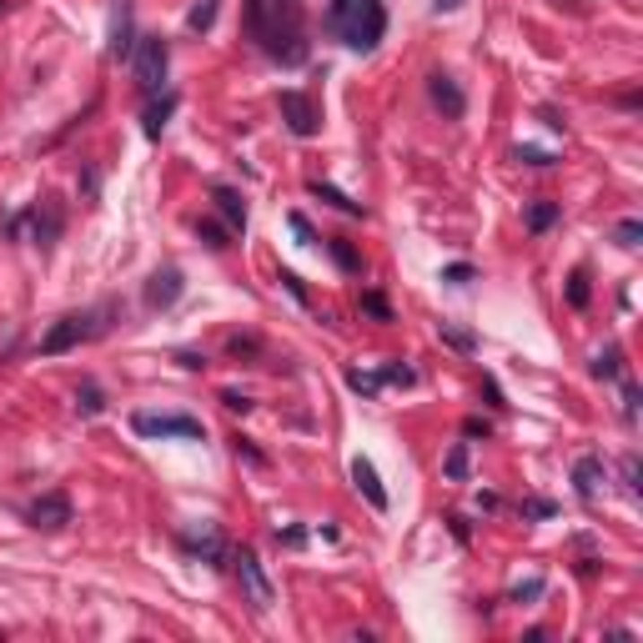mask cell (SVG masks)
Masks as SVG:
<instances>
[{"instance_id": "33", "label": "cell", "mask_w": 643, "mask_h": 643, "mask_svg": "<svg viewBox=\"0 0 643 643\" xmlns=\"http://www.w3.org/2000/svg\"><path fill=\"white\" fill-rule=\"evenodd\" d=\"M442 282H453V287H463V282H473V266H467V262L447 266V272H442Z\"/></svg>"}, {"instance_id": "24", "label": "cell", "mask_w": 643, "mask_h": 643, "mask_svg": "<svg viewBox=\"0 0 643 643\" xmlns=\"http://www.w3.org/2000/svg\"><path fill=\"white\" fill-rule=\"evenodd\" d=\"M327 252H332V262H337L342 272H362V262H357V252L347 247V241H327Z\"/></svg>"}, {"instance_id": "41", "label": "cell", "mask_w": 643, "mask_h": 643, "mask_svg": "<svg viewBox=\"0 0 643 643\" xmlns=\"http://www.w3.org/2000/svg\"><path fill=\"white\" fill-rule=\"evenodd\" d=\"M291 231H297L302 241H312V227H307V216H291Z\"/></svg>"}, {"instance_id": "25", "label": "cell", "mask_w": 643, "mask_h": 643, "mask_svg": "<svg viewBox=\"0 0 643 643\" xmlns=\"http://www.w3.org/2000/svg\"><path fill=\"white\" fill-rule=\"evenodd\" d=\"M618 347H604V352L593 357V378H618Z\"/></svg>"}, {"instance_id": "4", "label": "cell", "mask_w": 643, "mask_h": 643, "mask_svg": "<svg viewBox=\"0 0 643 643\" xmlns=\"http://www.w3.org/2000/svg\"><path fill=\"white\" fill-rule=\"evenodd\" d=\"M131 428L141 432V438H206L202 417H187V413H136L131 417Z\"/></svg>"}, {"instance_id": "43", "label": "cell", "mask_w": 643, "mask_h": 643, "mask_svg": "<svg viewBox=\"0 0 643 643\" xmlns=\"http://www.w3.org/2000/svg\"><path fill=\"white\" fill-rule=\"evenodd\" d=\"M453 5H463V0H438V11H453Z\"/></svg>"}, {"instance_id": "34", "label": "cell", "mask_w": 643, "mask_h": 643, "mask_svg": "<svg viewBox=\"0 0 643 643\" xmlns=\"http://www.w3.org/2000/svg\"><path fill=\"white\" fill-rule=\"evenodd\" d=\"M623 417H639V387H633V382H623Z\"/></svg>"}, {"instance_id": "22", "label": "cell", "mask_w": 643, "mask_h": 643, "mask_svg": "<svg viewBox=\"0 0 643 643\" xmlns=\"http://www.w3.org/2000/svg\"><path fill=\"white\" fill-rule=\"evenodd\" d=\"M347 387L362 392V397H378V392H382V372H357V367H352V372H347Z\"/></svg>"}, {"instance_id": "40", "label": "cell", "mask_w": 643, "mask_h": 643, "mask_svg": "<svg viewBox=\"0 0 643 643\" xmlns=\"http://www.w3.org/2000/svg\"><path fill=\"white\" fill-rule=\"evenodd\" d=\"M282 287H287V291H291V297H297V302H307V291H302V282L291 277V272H282Z\"/></svg>"}, {"instance_id": "32", "label": "cell", "mask_w": 643, "mask_h": 643, "mask_svg": "<svg viewBox=\"0 0 643 643\" xmlns=\"http://www.w3.org/2000/svg\"><path fill=\"white\" fill-rule=\"evenodd\" d=\"M513 161H528V166H553V156H548V152H538V146H517V152H513Z\"/></svg>"}, {"instance_id": "30", "label": "cell", "mask_w": 643, "mask_h": 643, "mask_svg": "<svg viewBox=\"0 0 643 643\" xmlns=\"http://www.w3.org/2000/svg\"><path fill=\"white\" fill-rule=\"evenodd\" d=\"M568 302H573V307H588V277H583V272H573V277H568Z\"/></svg>"}, {"instance_id": "16", "label": "cell", "mask_w": 643, "mask_h": 643, "mask_svg": "<svg viewBox=\"0 0 643 643\" xmlns=\"http://www.w3.org/2000/svg\"><path fill=\"white\" fill-rule=\"evenodd\" d=\"M171 111H177V96H161V101L152 96V106H146V136H161V126H166V116Z\"/></svg>"}, {"instance_id": "8", "label": "cell", "mask_w": 643, "mask_h": 643, "mask_svg": "<svg viewBox=\"0 0 643 643\" xmlns=\"http://www.w3.org/2000/svg\"><path fill=\"white\" fill-rule=\"evenodd\" d=\"M86 322H91V317H81V312L61 317V322H56V327L46 332V337H40V352H46V357H61V352H71V347H76V342L91 332Z\"/></svg>"}, {"instance_id": "28", "label": "cell", "mask_w": 643, "mask_h": 643, "mask_svg": "<svg viewBox=\"0 0 643 643\" xmlns=\"http://www.w3.org/2000/svg\"><path fill=\"white\" fill-rule=\"evenodd\" d=\"M543 588H548L543 578H528V583H517V588L508 593V598H513V604H533V598H543Z\"/></svg>"}, {"instance_id": "9", "label": "cell", "mask_w": 643, "mask_h": 643, "mask_svg": "<svg viewBox=\"0 0 643 643\" xmlns=\"http://www.w3.org/2000/svg\"><path fill=\"white\" fill-rule=\"evenodd\" d=\"M181 272L177 266H161V272H152V282H146V307L152 312H166V307H177V297H181Z\"/></svg>"}, {"instance_id": "2", "label": "cell", "mask_w": 643, "mask_h": 643, "mask_svg": "<svg viewBox=\"0 0 643 643\" xmlns=\"http://www.w3.org/2000/svg\"><path fill=\"white\" fill-rule=\"evenodd\" d=\"M332 30L352 51H378V40L387 36V11L382 0H332Z\"/></svg>"}, {"instance_id": "35", "label": "cell", "mask_w": 643, "mask_h": 643, "mask_svg": "<svg viewBox=\"0 0 643 643\" xmlns=\"http://www.w3.org/2000/svg\"><path fill=\"white\" fill-rule=\"evenodd\" d=\"M623 478H629V492L639 498V488H643L639 482V457H623Z\"/></svg>"}, {"instance_id": "7", "label": "cell", "mask_w": 643, "mask_h": 643, "mask_svg": "<svg viewBox=\"0 0 643 643\" xmlns=\"http://www.w3.org/2000/svg\"><path fill=\"white\" fill-rule=\"evenodd\" d=\"M65 523H71V498H65V492H46V498H36V503H30V528L61 533Z\"/></svg>"}, {"instance_id": "3", "label": "cell", "mask_w": 643, "mask_h": 643, "mask_svg": "<svg viewBox=\"0 0 643 643\" xmlns=\"http://www.w3.org/2000/svg\"><path fill=\"white\" fill-rule=\"evenodd\" d=\"M166 65H171V51H166L161 36H141L136 51H131V71H136L141 96H156L166 86Z\"/></svg>"}, {"instance_id": "11", "label": "cell", "mask_w": 643, "mask_h": 643, "mask_svg": "<svg viewBox=\"0 0 643 643\" xmlns=\"http://www.w3.org/2000/svg\"><path fill=\"white\" fill-rule=\"evenodd\" d=\"M136 51V36H131V0H116L111 5V56L116 61H131Z\"/></svg>"}, {"instance_id": "12", "label": "cell", "mask_w": 643, "mask_h": 643, "mask_svg": "<svg viewBox=\"0 0 643 643\" xmlns=\"http://www.w3.org/2000/svg\"><path fill=\"white\" fill-rule=\"evenodd\" d=\"M352 482H357V492H362V498L378 508V513H387V488H382L378 467L367 463V457H352Z\"/></svg>"}, {"instance_id": "44", "label": "cell", "mask_w": 643, "mask_h": 643, "mask_svg": "<svg viewBox=\"0 0 643 643\" xmlns=\"http://www.w3.org/2000/svg\"><path fill=\"white\" fill-rule=\"evenodd\" d=\"M0 15H5V0H0Z\"/></svg>"}, {"instance_id": "13", "label": "cell", "mask_w": 643, "mask_h": 643, "mask_svg": "<svg viewBox=\"0 0 643 643\" xmlns=\"http://www.w3.org/2000/svg\"><path fill=\"white\" fill-rule=\"evenodd\" d=\"M598 482H604V457H578V463H573V488H578V498L583 503H593V498H598Z\"/></svg>"}, {"instance_id": "29", "label": "cell", "mask_w": 643, "mask_h": 643, "mask_svg": "<svg viewBox=\"0 0 643 643\" xmlns=\"http://www.w3.org/2000/svg\"><path fill=\"white\" fill-rule=\"evenodd\" d=\"M362 312H367V317H378V322H392V307L382 302L378 291H362Z\"/></svg>"}, {"instance_id": "18", "label": "cell", "mask_w": 643, "mask_h": 643, "mask_svg": "<svg viewBox=\"0 0 643 643\" xmlns=\"http://www.w3.org/2000/svg\"><path fill=\"white\" fill-rule=\"evenodd\" d=\"M101 407H106L101 387H96V382H81V387H76V413H81V417H96Z\"/></svg>"}, {"instance_id": "15", "label": "cell", "mask_w": 643, "mask_h": 643, "mask_svg": "<svg viewBox=\"0 0 643 643\" xmlns=\"http://www.w3.org/2000/svg\"><path fill=\"white\" fill-rule=\"evenodd\" d=\"M312 196H322V202H332V206H337V212H347V216H362V202H352L347 191L327 187V181H312Z\"/></svg>"}, {"instance_id": "38", "label": "cell", "mask_w": 643, "mask_h": 643, "mask_svg": "<svg viewBox=\"0 0 643 643\" xmlns=\"http://www.w3.org/2000/svg\"><path fill=\"white\" fill-rule=\"evenodd\" d=\"M277 543H287V548H302V543H307V533H302V528H287V533L277 528Z\"/></svg>"}, {"instance_id": "42", "label": "cell", "mask_w": 643, "mask_h": 643, "mask_svg": "<svg viewBox=\"0 0 643 643\" xmlns=\"http://www.w3.org/2000/svg\"><path fill=\"white\" fill-rule=\"evenodd\" d=\"M528 513H533V517H548V513H553V503H543V498H533V503H528Z\"/></svg>"}, {"instance_id": "26", "label": "cell", "mask_w": 643, "mask_h": 643, "mask_svg": "<svg viewBox=\"0 0 643 643\" xmlns=\"http://www.w3.org/2000/svg\"><path fill=\"white\" fill-rule=\"evenodd\" d=\"M382 382H392V387H413L417 372H413V367H403V362H387V367H382Z\"/></svg>"}, {"instance_id": "36", "label": "cell", "mask_w": 643, "mask_h": 643, "mask_svg": "<svg viewBox=\"0 0 643 643\" xmlns=\"http://www.w3.org/2000/svg\"><path fill=\"white\" fill-rule=\"evenodd\" d=\"M202 237H206V247H227V231L216 227V222H202Z\"/></svg>"}, {"instance_id": "17", "label": "cell", "mask_w": 643, "mask_h": 643, "mask_svg": "<svg viewBox=\"0 0 643 643\" xmlns=\"http://www.w3.org/2000/svg\"><path fill=\"white\" fill-rule=\"evenodd\" d=\"M30 227H36V247H51V241H56V231H61V216H56L51 206H46V216H40V212H30Z\"/></svg>"}, {"instance_id": "23", "label": "cell", "mask_w": 643, "mask_h": 643, "mask_svg": "<svg viewBox=\"0 0 643 643\" xmlns=\"http://www.w3.org/2000/svg\"><path fill=\"white\" fill-rule=\"evenodd\" d=\"M438 337L447 342V347H457V352H473L478 342H473V332H457L453 322H438Z\"/></svg>"}, {"instance_id": "21", "label": "cell", "mask_w": 643, "mask_h": 643, "mask_svg": "<svg viewBox=\"0 0 643 643\" xmlns=\"http://www.w3.org/2000/svg\"><path fill=\"white\" fill-rule=\"evenodd\" d=\"M216 26V0H196L187 15V30H212Z\"/></svg>"}, {"instance_id": "31", "label": "cell", "mask_w": 643, "mask_h": 643, "mask_svg": "<svg viewBox=\"0 0 643 643\" xmlns=\"http://www.w3.org/2000/svg\"><path fill=\"white\" fill-rule=\"evenodd\" d=\"M613 237H618V247H639V237H643V222H633V216H629V222H618V231H613Z\"/></svg>"}, {"instance_id": "6", "label": "cell", "mask_w": 643, "mask_h": 643, "mask_svg": "<svg viewBox=\"0 0 643 643\" xmlns=\"http://www.w3.org/2000/svg\"><path fill=\"white\" fill-rule=\"evenodd\" d=\"M282 121H287L291 136H317L322 131V116H317L312 96H302V91H282Z\"/></svg>"}, {"instance_id": "27", "label": "cell", "mask_w": 643, "mask_h": 643, "mask_svg": "<svg viewBox=\"0 0 643 643\" xmlns=\"http://www.w3.org/2000/svg\"><path fill=\"white\" fill-rule=\"evenodd\" d=\"M442 467H447V478L463 482V478H467V442H457L453 453H447V463H442Z\"/></svg>"}, {"instance_id": "10", "label": "cell", "mask_w": 643, "mask_h": 643, "mask_svg": "<svg viewBox=\"0 0 643 643\" xmlns=\"http://www.w3.org/2000/svg\"><path fill=\"white\" fill-rule=\"evenodd\" d=\"M428 96H432V106H442V116H447V121H457V116L467 111V101H463V91H457V81H453V76H442V71H432V76H428Z\"/></svg>"}, {"instance_id": "20", "label": "cell", "mask_w": 643, "mask_h": 643, "mask_svg": "<svg viewBox=\"0 0 643 643\" xmlns=\"http://www.w3.org/2000/svg\"><path fill=\"white\" fill-rule=\"evenodd\" d=\"M181 543H187L191 553H206V558H222V538H216V533H212V528H206V533H187V538H181Z\"/></svg>"}, {"instance_id": "5", "label": "cell", "mask_w": 643, "mask_h": 643, "mask_svg": "<svg viewBox=\"0 0 643 643\" xmlns=\"http://www.w3.org/2000/svg\"><path fill=\"white\" fill-rule=\"evenodd\" d=\"M231 573H237V583H241V593H247V604L252 608H272V578L262 573V558L252 553V548H241L237 558H231Z\"/></svg>"}, {"instance_id": "19", "label": "cell", "mask_w": 643, "mask_h": 643, "mask_svg": "<svg viewBox=\"0 0 643 643\" xmlns=\"http://www.w3.org/2000/svg\"><path fill=\"white\" fill-rule=\"evenodd\" d=\"M558 222V202H533L528 206V231H548Z\"/></svg>"}, {"instance_id": "37", "label": "cell", "mask_w": 643, "mask_h": 643, "mask_svg": "<svg viewBox=\"0 0 643 643\" xmlns=\"http://www.w3.org/2000/svg\"><path fill=\"white\" fill-rule=\"evenodd\" d=\"M222 403H227L231 413H247V407H252V397H241V392H222Z\"/></svg>"}, {"instance_id": "14", "label": "cell", "mask_w": 643, "mask_h": 643, "mask_svg": "<svg viewBox=\"0 0 643 643\" xmlns=\"http://www.w3.org/2000/svg\"><path fill=\"white\" fill-rule=\"evenodd\" d=\"M212 202H216V212H222V216H227V222H231V227H247V202H241V191H231V187H216L212 191Z\"/></svg>"}, {"instance_id": "39", "label": "cell", "mask_w": 643, "mask_h": 643, "mask_svg": "<svg viewBox=\"0 0 643 643\" xmlns=\"http://www.w3.org/2000/svg\"><path fill=\"white\" fill-rule=\"evenodd\" d=\"M463 432H467V438H488V422H482V417H467V422H463Z\"/></svg>"}, {"instance_id": "1", "label": "cell", "mask_w": 643, "mask_h": 643, "mask_svg": "<svg viewBox=\"0 0 643 643\" xmlns=\"http://www.w3.org/2000/svg\"><path fill=\"white\" fill-rule=\"evenodd\" d=\"M247 30L262 40V51L282 65L307 61V36H302V5L297 0H247Z\"/></svg>"}]
</instances>
